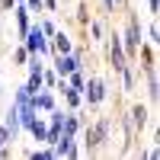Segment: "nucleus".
<instances>
[{
  "instance_id": "1",
  "label": "nucleus",
  "mask_w": 160,
  "mask_h": 160,
  "mask_svg": "<svg viewBox=\"0 0 160 160\" xmlns=\"http://www.w3.org/2000/svg\"><path fill=\"white\" fill-rule=\"evenodd\" d=\"M32 48H42V35H38V32H32V42H29Z\"/></svg>"
}]
</instances>
